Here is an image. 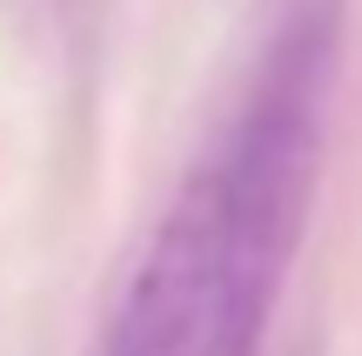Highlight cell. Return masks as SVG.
Here are the masks:
<instances>
[{
  "label": "cell",
  "mask_w": 362,
  "mask_h": 356,
  "mask_svg": "<svg viewBox=\"0 0 362 356\" xmlns=\"http://www.w3.org/2000/svg\"><path fill=\"white\" fill-rule=\"evenodd\" d=\"M342 21H349V0H269L221 142L194 161L215 202L235 356H262V330L309 229L329 101L342 74Z\"/></svg>",
  "instance_id": "1"
},
{
  "label": "cell",
  "mask_w": 362,
  "mask_h": 356,
  "mask_svg": "<svg viewBox=\"0 0 362 356\" xmlns=\"http://www.w3.org/2000/svg\"><path fill=\"white\" fill-rule=\"evenodd\" d=\"M94 356H235L221 236H215V202H208L202 168H188L168 215L148 229L141 255L128 263Z\"/></svg>",
  "instance_id": "2"
}]
</instances>
